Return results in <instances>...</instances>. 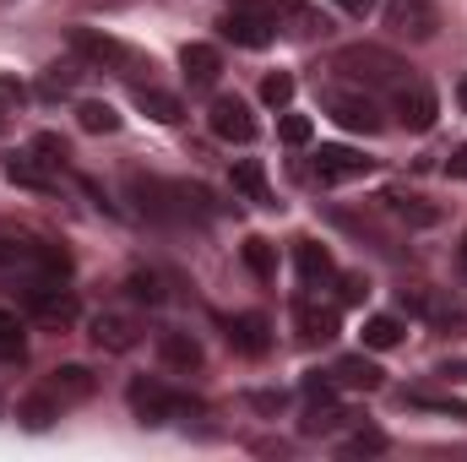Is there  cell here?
Here are the masks:
<instances>
[{"label": "cell", "instance_id": "obj_1", "mask_svg": "<svg viewBox=\"0 0 467 462\" xmlns=\"http://www.w3.org/2000/svg\"><path fill=\"white\" fill-rule=\"evenodd\" d=\"M0 272L22 278V289L27 283H66L71 278V256L55 239H38V234L16 229V224H0Z\"/></svg>", "mask_w": 467, "mask_h": 462}, {"label": "cell", "instance_id": "obj_2", "mask_svg": "<svg viewBox=\"0 0 467 462\" xmlns=\"http://www.w3.org/2000/svg\"><path fill=\"white\" fill-rule=\"evenodd\" d=\"M99 392V381H93V370L88 364H60V370H49L22 403H16V419L27 425V430H49L66 408H77V403H88Z\"/></svg>", "mask_w": 467, "mask_h": 462}, {"label": "cell", "instance_id": "obj_3", "mask_svg": "<svg viewBox=\"0 0 467 462\" xmlns=\"http://www.w3.org/2000/svg\"><path fill=\"white\" fill-rule=\"evenodd\" d=\"M125 403H130V414H136L141 425H174V419H196V414H207V403H202V397L174 392V386L147 381V375H136V381L125 386Z\"/></svg>", "mask_w": 467, "mask_h": 462}, {"label": "cell", "instance_id": "obj_4", "mask_svg": "<svg viewBox=\"0 0 467 462\" xmlns=\"http://www.w3.org/2000/svg\"><path fill=\"white\" fill-rule=\"evenodd\" d=\"M337 71H348V77L369 82V88H391V93L408 82V66H402L391 49H375V44H353V49H343V55H337Z\"/></svg>", "mask_w": 467, "mask_h": 462}, {"label": "cell", "instance_id": "obj_5", "mask_svg": "<svg viewBox=\"0 0 467 462\" xmlns=\"http://www.w3.org/2000/svg\"><path fill=\"white\" fill-rule=\"evenodd\" d=\"M386 27L397 33V38H408V44H430L435 33H441V5L435 0H386Z\"/></svg>", "mask_w": 467, "mask_h": 462}, {"label": "cell", "instance_id": "obj_6", "mask_svg": "<svg viewBox=\"0 0 467 462\" xmlns=\"http://www.w3.org/2000/svg\"><path fill=\"white\" fill-rule=\"evenodd\" d=\"M218 27H223V38L239 44V49H266L277 38V11H266V5H234Z\"/></svg>", "mask_w": 467, "mask_h": 462}, {"label": "cell", "instance_id": "obj_7", "mask_svg": "<svg viewBox=\"0 0 467 462\" xmlns=\"http://www.w3.org/2000/svg\"><path fill=\"white\" fill-rule=\"evenodd\" d=\"M22 305H27V316L44 321V327H71V321H77V294H71L66 283H27V289H22Z\"/></svg>", "mask_w": 467, "mask_h": 462}, {"label": "cell", "instance_id": "obj_8", "mask_svg": "<svg viewBox=\"0 0 467 462\" xmlns=\"http://www.w3.org/2000/svg\"><path fill=\"white\" fill-rule=\"evenodd\" d=\"M321 104H327V115L337 120L343 131H358V136H375V131L386 125V120H380V104H375L369 93H343V88H332Z\"/></svg>", "mask_w": 467, "mask_h": 462}, {"label": "cell", "instance_id": "obj_9", "mask_svg": "<svg viewBox=\"0 0 467 462\" xmlns=\"http://www.w3.org/2000/svg\"><path fill=\"white\" fill-rule=\"evenodd\" d=\"M71 49L88 55L93 66H115V71H136V66H141V55H136L130 44H119L109 33H93V27H77V33H71Z\"/></svg>", "mask_w": 467, "mask_h": 462}, {"label": "cell", "instance_id": "obj_10", "mask_svg": "<svg viewBox=\"0 0 467 462\" xmlns=\"http://www.w3.org/2000/svg\"><path fill=\"white\" fill-rule=\"evenodd\" d=\"M375 169V158H364V152H353V147H321L316 152V180L321 185H353V180H364Z\"/></svg>", "mask_w": 467, "mask_h": 462}, {"label": "cell", "instance_id": "obj_11", "mask_svg": "<svg viewBox=\"0 0 467 462\" xmlns=\"http://www.w3.org/2000/svg\"><path fill=\"white\" fill-rule=\"evenodd\" d=\"M207 125H213V136L218 142H255V115H250V104L244 99H213V110H207Z\"/></svg>", "mask_w": 467, "mask_h": 462}, {"label": "cell", "instance_id": "obj_12", "mask_svg": "<svg viewBox=\"0 0 467 462\" xmlns=\"http://www.w3.org/2000/svg\"><path fill=\"white\" fill-rule=\"evenodd\" d=\"M294 321H299V338H305V343H332V338H337V327H343L337 305H321V299H316V289L294 299Z\"/></svg>", "mask_w": 467, "mask_h": 462}, {"label": "cell", "instance_id": "obj_13", "mask_svg": "<svg viewBox=\"0 0 467 462\" xmlns=\"http://www.w3.org/2000/svg\"><path fill=\"white\" fill-rule=\"evenodd\" d=\"M441 115V104H435V88L424 82V77H408L402 88H397V120L408 125V131H430Z\"/></svg>", "mask_w": 467, "mask_h": 462}, {"label": "cell", "instance_id": "obj_14", "mask_svg": "<svg viewBox=\"0 0 467 462\" xmlns=\"http://www.w3.org/2000/svg\"><path fill=\"white\" fill-rule=\"evenodd\" d=\"M229 348L234 353H244V359H261V353L272 348V327H266V316H255V310L229 316Z\"/></svg>", "mask_w": 467, "mask_h": 462}, {"label": "cell", "instance_id": "obj_15", "mask_svg": "<svg viewBox=\"0 0 467 462\" xmlns=\"http://www.w3.org/2000/svg\"><path fill=\"white\" fill-rule=\"evenodd\" d=\"M93 343L104 353H130L141 343V327L130 316H119V310H104V316H93Z\"/></svg>", "mask_w": 467, "mask_h": 462}, {"label": "cell", "instance_id": "obj_16", "mask_svg": "<svg viewBox=\"0 0 467 462\" xmlns=\"http://www.w3.org/2000/svg\"><path fill=\"white\" fill-rule=\"evenodd\" d=\"M180 71H185L191 88H218V77H223V55H218L213 44H185V49H180Z\"/></svg>", "mask_w": 467, "mask_h": 462}, {"label": "cell", "instance_id": "obj_17", "mask_svg": "<svg viewBox=\"0 0 467 462\" xmlns=\"http://www.w3.org/2000/svg\"><path fill=\"white\" fill-rule=\"evenodd\" d=\"M294 267H299L305 289H321V283H332V278H337V267H332V250H327L321 239H299V245H294Z\"/></svg>", "mask_w": 467, "mask_h": 462}, {"label": "cell", "instance_id": "obj_18", "mask_svg": "<svg viewBox=\"0 0 467 462\" xmlns=\"http://www.w3.org/2000/svg\"><path fill=\"white\" fill-rule=\"evenodd\" d=\"M402 305H408L413 316H424L430 327H446V332H451V327H462V321H467V316L457 310V305H451V299H441V294H430V289H413V294L402 289Z\"/></svg>", "mask_w": 467, "mask_h": 462}, {"label": "cell", "instance_id": "obj_19", "mask_svg": "<svg viewBox=\"0 0 467 462\" xmlns=\"http://www.w3.org/2000/svg\"><path fill=\"white\" fill-rule=\"evenodd\" d=\"M348 419L353 414L337 408V392H316L310 408H305V419H299V430H305V436H332V430H343Z\"/></svg>", "mask_w": 467, "mask_h": 462}, {"label": "cell", "instance_id": "obj_20", "mask_svg": "<svg viewBox=\"0 0 467 462\" xmlns=\"http://www.w3.org/2000/svg\"><path fill=\"white\" fill-rule=\"evenodd\" d=\"M55 163L49 158H33V152H11L5 158V174H11V185H22V191H55L60 180L49 174Z\"/></svg>", "mask_w": 467, "mask_h": 462}, {"label": "cell", "instance_id": "obj_21", "mask_svg": "<svg viewBox=\"0 0 467 462\" xmlns=\"http://www.w3.org/2000/svg\"><path fill=\"white\" fill-rule=\"evenodd\" d=\"M277 16L288 22L294 38H327L332 33V16L316 11V5H305V0H277Z\"/></svg>", "mask_w": 467, "mask_h": 462}, {"label": "cell", "instance_id": "obj_22", "mask_svg": "<svg viewBox=\"0 0 467 462\" xmlns=\"http://www.w3.org/2000/svg\"><path fill=\"white\" fill-rule=\"evenodd\" d=\"M327 375H332L343 392H375V386H380V364H375V359H364V353H343Z\"/></svg>", "mask_w": 467, "mask_h": 462}, {"label": "cell", "instance_id": "obj_23", "mask_svg": "<svg viewBox=\"0 0 467 462\" xmlns=\"http://www.w3.org/2000/svg\"><path fill=\"white\" fill-rule=\"evenodd\" d=\"M234 191H239L244 202H255V207H277V202H272V185H266V169H261L255 158H239V163H234Z\"/></svg>", "mask_w": 467, "mask_h": 462}, {"label": "cell", "instance_id": "obj_24", "mask_svg": "<svg viewBox=\"0 0 467 462\" xmlns=\"http://www.w3.org/2000/svg\"><path fill=\"white\" fill-rule=\"evenodd\" d=\"M130 99H136V110H141V115L158 120V125H180V120H185L180 99H174V93H163V88H136Z\"/></svg>", "mask_w": 467, "mask_h": 462}, {"label": "cell", "instance_id": "obj_25", "mask_svg": "<svg viewBox=\"0 0 467 462\" xmlns=\"http://www.w3.org/2000/svg\"><path fill=\"white\" fill-rule=\"evenodd\" d=\"M158 359L174 370H196L202 364V343L191 332H158Z\"/></svg>", "mask_w": 467, "mask_h": 462}, {"label": "cell", "instance_id": "obj_26", "mask_svg": "<svg viewBox=\"0 0 467 462\" xmlns=\"http://www.w3.org/2000/svg\"><path fill=\"white\" fill-rule=\"evenodd\" d=\"M77 125L88 136H109V131H119V115H115V104H104V99H77Z\"/></svg>", "mask_w": 467, "mask_h": 462}, {"label": "cell", "instance_id": "obj_27", "mask_svg": "<svg viewBox=\"0 0 467 462\" xmlns=\"http://www.w3.org/2000/svg\"><path fill=\"white\" fill-rule=\"evenodd\" d=\"M386 202H391V213H397V218H408V224H419V229L441 224V207H430L424 196H402V191H391Z\"/></svg>", "mask_w": 467, "mask_h": 462}, {"label": "cell", "instance_id": "obj_28", "mask_svg": "<svg viewBox=\"0 0 467 462\" xmlns=\"http://www.w3.org/2000/svg\"><path fill=\"white\" fill-rule=\"evenodd\" d=\"M402 343V321L397 316H369L364 321V348H375V353H386V348Z\"/></svg>", "mask_w": 467, "mask_h": 462}, {"label": "cell", "instance_id": "obj_29", "mask_svg": "<svg viewBox=\"0 0 467 462\" xmlns=\"http://www.w3.org/2000/svg\"><path fill=\"white\" fill-rule=\"evenodd\" d=\"M261 104H266V110H277V115H283V110H288V104H294V77H288V71H272V77H266V82H261Z\"/></svg>", "mask_w": 467, "mask_h": 462}, {"label": "cell", "instance_id": "obj_30", "mask_svg": "<svg viewBox=\"0 0 467 462\" xmlns=\"http://www.w3.org/2000/svg\"><path fill=\"white\" fill-rule=\"evenodd\" d=\"M244 267H250L261 283H272V278H277V256H272V245H266V239H244Z\"/></svg>", "mask_w": 467, "mask_h": 462}, {"label": "cell", "instance_id": "obj_31", "mask_svg": "<svg viewBox=\"0 0 467 462\" xmlns=\"http://www.w3.org/2000/svg\"><path fill=\"white\" fill-rule=\"evenodd\" d=\"M125 289H130V299H141V305H163V299H169V289H163L158 272H130Z\"/></svg>", "mask_w": 467, "mask_h": 462}, {"label": "cell", "instance_id": "obj_32", "mask_svg": "<svg viewBox=\"0 0 467 462\" xmlns=\"http://www.w3.org/2000/svg\"><path fill=\"white\" fill-rule=\"evenodd\" d=\"M277 136H283V147H305L310 136H316V125L305 115H294V110H283V120H277Z\"/></svg>", "mask_w": 467, "mask_h": 462}, {"label": "cell", "instance_id": "obj_33", "mask_svg": "<svg viewBox=\"0 0 467 462\" xmlns=\"http://www.w3.org/2000/svg\"><path fill=\"white\" fill-rule=\"evenodd\" d=\"M337 452H343V457H375V452H386V436H380V430H353Z\"/></svg>", "mask_w": 467, "mask_h": 462}, {"label": "cell", "instance_id": "obj_34", "mask_svg": "<svg viewBox=\"0 0 467 462\" xmlns=\"http://www.w3.org/2000/svg\"><path fill=\"white\" fill-rule=\"evenodd\" d=\"M0 359H22V321L0 310Z\"/></svg>", "mask_w": 467, "mask_h": 462}, {"label": "cell", "instance_id": "obj_35", "mask_svg": "<svg viewBox=\"0 0 467 462\" xmlns=\"http://www.w3.org/2000/svg\"><path fill=\"white\" fill-rule=\"evenodd\" d=\"M71 88H77V71L71 66H49L44 71V99H66Z\"/></svg>", "mask_w": 467, "mask_h": 462}, {"label": "cell", "instance_id": "obj_36", "mask_svg": "<svg viewBox=\"0 0 467 462\" xmlns=\"http://www.w3.org/2000/svg\"><path fill=\"white\" fill-rule=\"evenodd\" d=\"M33 152H44V158H49V163H55V169H60V163H66V158H71V152H66V142H60V136H55V131H44V136H33Z\"/></svg>", "mask_w": 467, "mask_h": 462}, {"label": "cell", "instance_id": "obj_37", "mask_svg": "<svg viewBox=\"0 0 467 462\" xmlns=\"http://www.w3.org/2000/svg\"><path fill=\"white\" fill-rule=\"evenodd\" d=\"M22 99H27V88L11 82V77H0V110H11V104H22Z\"/></svg>", "mask_w": 467, "mask_h": 462}, {"label": "cell", "instance_id": "obj_38", "mask_svg": "<svg viewBox=\"0 0 467 462\" xmlns=\"http://www.w3.org/2000/svg\"><path fill=\"white\" fill-rule=\"evenodd\" d=\"M332 5H337L343 16H353V22H364V16L375 11V0H332Z\"/></svg>", "mask_w": 467, "mask_h": 462}, {"label": "cell", "instance_id": "obj_39", "mask_svg": "<svg viewBox=\"0 0 467 462\" xmlns=\"http://www.w3.org/2000/svg\"><path fill=\"white\" fill-rule=\"evenodd\" d=\"M364 294H369V283H364V278H343V305H358Z\"/></svg>", "mask_w": 467, "mask_h": 462}, {"label": "cell", "instance_id": "obj_40", "mask_svg": "<svg viewBox=\"0 0 467 462\" xmlns=\"http://www.w3.org/2000/svg\"><path fill=\"white\" fill-rule=\"evenodd\" d=\"M446 174H451V180H467V147H457V152L446 158Z\"/></svg>", "mask_w": 467, "mask_h": 462}, {"label": "cell", "instance_id": "obj_41", "mask_svg": "<svg viewBox=\"0 0 467 462\" xmlns=\"http://www.w3.org/2000/svg\"><path fill=\"white\" fill-rule=\"evenodd\" d=\"M441 375L446 381H467V364H441Z\"/></svg>", "mask_w": 467, "mask_h": 462}, {"label": "cell", "instance_id": "obj_42", "mask_svg": "<svg viewBox=\"0 0 467 462\" xmlns=\"http://www.w3.org/2000/svg\"><path fill=\"white\" fill-rule=\"evenodd\" d=\"M457 261H462V272H467V234H462V250H457Z\"/></svg>", "mask_w": 467, "mask_h": 462}, {"label": "cell", "instance_id": "obj_43", "mask_svg": "<svg viewBox=\"0 0 467 462\" xmlns=\"http://www.w3.org/2000/svg\"><path fill=\"white\" fill-rule=\"evenodd\" d=\"M457 99H462V110H467V77H462V88H457Z\"/></svg>", "mask_w": 467, "mask_h": 462}, {"label": "cell", "instance_id": "obj_44", "mask_svg": "<svg viewBox=\"0 0 467 462\" xmlns=\"http://www.w3.org/2000/svg\"><path fill=\"white\" fill-rule=\"evenodd\" d=\"M0 115H5V110H0Z\"/></svg>", "mask_w": 467, "mask_h": 462}]
</instances>
